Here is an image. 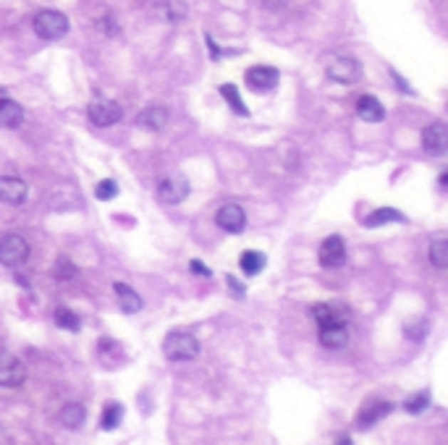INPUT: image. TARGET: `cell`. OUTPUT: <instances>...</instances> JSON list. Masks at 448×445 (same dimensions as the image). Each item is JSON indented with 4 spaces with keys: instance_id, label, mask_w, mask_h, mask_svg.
I'll use <instances>...</instances> for the list:
<instances>
[{
    "instance_id": "cell-26",
    "label": "cell",
    "mask_w": 448,
    "mask_h": 445,
    "mask_svg": "<svg viewBox=\"0 0 448 445\" xmlns=\"http://www.w3.org/2000/svg\"><path fill=\"white\" fill-rule=\"evenodd\" d=\"M430 262H432V267H438V270H446V267H448V241H446V239L432 241Z\"/></svg>"
},
{
    "instance_id": "cell-1",
    "label": "cell",
    "mask_w": 448,
    "mask_h": 445,
    "mask_svg": "<svg viewBox=\"0 0 448 445\" xmlns=\"http://www.w3.org/2000/svg\"><path fill=\"white\" fill-rule=\"evenodd\" d=\"M34 26V34L40 37V40H48V42H56V40H63L66 34H68V19L66 14L61 11H40L32 21Z\"/></svg>"
},
{
    "instance_id": "cell-17",
    "label": "cell",
    "mask_w": 448,
    "mask_h": 445,
    "mask_svg": "<svg viewBox=\"0 0 448 445\" xmlns=\"http://www.w3.org/2000/svg\"><path fill=\"white\" fill-rule=\"evenodd\" d=\"M165 123H168V110H165V108H160V105H150V108H145V110L137 115V126H139V129L160 131V129H165Z\"/></svg>"
},
{
    "instance_id": "cell-10",
    "label": "cell",
    "mask_w": 448,
    "mask_h": 445,
    "mask_svg": "<svg viewBox=\"0 0 448 445\" xmlns=\"http://www.w3.org/2000/svg\"><path fill=\"white\" fill-rule=\"evenodd\" d=\"M189 197V181L184 176H168L157 187V199L163 204H181Z\"/></svg>"
},
{
    "instance_id": "cell-20",
    "label": "cell",
    "mask_w": 448,
    "mask_h": 445,
    "mask_svg": "<svg viewBox=\"0 0 448 445\" xmlns=\"http://www.w3.org/2000/svg\"><path fill=\"white\" fill-rule=\"evenodd\" d=\"M385 223H407V215H401V212L393 210V207H380V210H375L373 215L365 218L367 228H380L385 226Z\"/></svg>"
},
{
    "instance_id": "cell-11",
    "label": "cell",
    "mask_w": 448,
    "mask_h": 445,
    "mask_svg": "<svg viewBox=\"0 0 448 445\" xmlns=\"http://www.w3.org/2000/svg\"><path fill=\"white\" fill-rule=\"evenodd\" d=\"M215 223H218L223 231H229V234H241L246 228L244 207H239V204H223V207L215 212Z\"/></svg>"
},
{
    "instance_id": "cell-5",
    "label": "cell",
    "mask_w": 448,
    "mask_h": 445,
    "mask_svg": "<svg viewBox=\"0 0 448 445\" xmlns=\"http://www.w3.org/2000/svg\"><path fill=\"white\" fill-rule=\"evenodd\" d=\"M87 115H90V121L100 129H105V126H113L123 118V108L115 103V100H92L90 108H87Z\"/></svg>"
},
{
    "instance_id": "cell-30",
    "label": "cell",
    "mask_w": 448,
    "mask_h": 445,
    "mask_svg": "<svg viewBox=\"0 0 448 445\" xmlns=\"http://www.w3.org/2000/svg\"><path fill=\"white\" fill-rule=\"evenodd\" d=\"M424 333H427V323L424 320H417V323H409L407 328H404V335L412 340H422Z\"/></svg>"
},
{
    "instance_id": "cell-32",
    "label": "cell",
    "mask_w": 448,
    "mask_h": 445,
    "mask_svg": "<svg viewBox=\"0 0 448 445\" xmlns=\"http://www.w3.org/2000/svg\"><path fill=\"white\" fill-rule=\"evenodd\" d=\"M226 283H229L231 293H234L236 299H244V296H246V288H244V286H241V283H239V281H236V278H234V276L226 278Z\"/></svg>"
},
{
    "instance_id": "cell-3",
    "label": "cell",
    "mask_w": 448,
    "mask_h": 445,
    "mask_svg": "<svg viewBox=\"0 0 448 445\" xmlns=\"http://www.w3.org/2000/svg\"><path fill=\"white\" fill-rule=\"evenodd\" d=\"M325 73L335 84H357L362 79V66L354 56H333L325 63Z\"/></svg>"
},
{
    "instance_id": "cell-21",
    "label": "cell",
    "mask_w": 448,
    "mask_h": 445,
    "mask_svg": "<svg viewBox=\"0 0 448 445\" xmlns=\"http://www.w3.org/2000/svg\"><path fill=\"white\" fill-rule=\"evenodd\" d=\"M312 317L318 320V325L346 323V320H349L346 309H335V307H330V304H315V307H312Z\"/></svg>"
},
{
    "instance_id": "cell-18",
    "label": "cell",
    "mask_w": 448,
    "mask_h": 445,
    "mask_svg": "<svg viewBox=\"0 0 448 445\" xmlns=\"http://www.w3.org/2000/svg\"><path fill=\"white\" fill-rule=\"evenodd\" d=\"M113 291H115V299H118V309L126 312V315H137L139 309H142V304H145L142 296L126 283H113Z\"/></svg>"
},
{
    "instance_id": "cell-33",
    "label": "cell",
    "mask_w": 448,
    "mask_h": 445,
    "mask_svg": "<svg viewBox=\"0 0 448 445\" xmlns=\"http://www.w3.org/2000/svg\"><path fill=\"white\" fill-rule=\"evenodd\" d=\"M189 267H192V273H194V276H204V278H210V276H212L210 270H207V267H204L202 262H197V259H192V262H189Z\"/></svg>"
},
{
    "instance_id": "cell-7",
    "label": "cell",
    "mask_w": 448,
    "mask_h": 445,
    "mask_svg": "<svg viewBox=\"0 0 448 445\" xmlns=\"http://www.w3.org/2000/svg\"><path fill=\"white\" fill-rule=\"evenodd\" d=\"M278 79H281V73L273 66H252L244 73L246 87L252 89V92H270L278 84Z\"/></svg>"
},
{
    "instance_id": "cell-9",
    "label": "cell",
    "mask_w": 448,
    "mask_h": 445,
    "mask_svg": "<svg viewBox=\"0 0 448 445\" xmlns=\"http://www.w3.org/2000/svg\"><path fill=\"white\" fill-rule=\"evenodd\" d=\"M26 380V370L14 354H0V388H19Z\"/></svg>"
},
{
    "instance_id": "cell-6",
    "label": "cell",
    "mask_w": 448,
    "mask_h": 445,
    "mask_svg": "<svg viewBox=\"0 0 448 445\" xmlns=\"http://www.w3.org/2000/svg\"><path fill=\"white\" fill-rule=\"evenodd\" d=\"M318 259L320 265L328 267V270L343 267V262H346V244H343L341 236H328L325 241L320 244Z\"/></svg>"
},
{
    "instance_id": "cell-22",
    "label": "cell",
    "mask_w": 448,
    "mask_h": 445,
    "mask_svg": "<svg viewBox=\"0 0 448 445\" xmlns=\"http://www.w3.org/2000/svg\"><path fill=\"white\" fill-rule=\"evenodd\" d=\"M239 265H241V270H244L246 276H257V273H262V270H265V265H268V257H265L262 251H244V254H241V259H239Z\"/></svg>"
},
{
    "instance_id": "cell-23",
    "label": "cell",
    "mask_w": 448,
    "mask_h": 445,
    "mask_svg": "<svg viewBox=\"0 0 448 445\" xmlns=\"http://www.w3.org/2000/svg\"><path fill=\"white\" fill-rule=\"evenodd\" d=\"M220 95L226 98V103H229V108L234 110V113L249 115V108L244 105V100H241V95H239L236 84H220Z\"/></svg>"
},
{
    "instance_id": "cell-14",
    "label": "cell",
    "mask_w": 448,
    "mask_h": 445,
    "mask_svg": "<svg viewBox=\"0 0 448 445\" xmlns=\"http://www.w3.org/2000/svg\"><path fill=\"white\" fill-rule=\"evenodd\" d=\"M320 343L325 348H343L349 343V330H346V323H330V325H320Z\"/></svg>"
},
{
    "instance_id": "cell-35",
    "label": "cell",
    "mask_w": 448,
    "mask_h": 445,
    "mask_svg": "<svg viewBox=\"0 0 448 445\" xmlns=\"http://www.w3.org/2000/svg\"><path fill=\"white\" fill-rule=\"evenodd\" d=\"M446 181H448V176H446V173H443V176L438 178V187L443 189V192H446Z\"/></svg>"
},
{
    "instance_id": "cell-15",
    "label": "cell",
    "mask_w": 448,
    "mask_h": 445,
    "mask_svg": "<svg viewBox=\"0 0 448 445\" xmlns=\"http://www.w3.org/2000/svg\"><path fill=\"white\" fill-rule=\"evenodd\" d=\"M357 115L362 118L365 123H380L385 118V108L383 103L373 95H362L357 100Z\"/></svg>"
},
{
    "instance_id": "cell-36",
    "label": "cell",
    "mask_w": 448,
    "mask_h": 445,
    "mask_svg": "<svg viewBox=\"0 0 448 445\" xmlns=\"http://www.w3.org/2000/svg\"><path fill=\"white\" fill-rule=\"evenodd\" d=\"M3 98H6V92H3V89H0V100H3Z\"/></svg>"
},
{
    "instance_id": "cell-29",
    "label": "cell",
    "mask_w": 448,
    "mask_h": 445,
    "mask_svg": "<svg viewBox=\"0 0 448 445\" xmlns=\"http://www.w3.org/2000/svg\"><path fill=\"white\" fill-rule=\"evenodd\" d=\"M165 14H168V21H184L189 9L184 0H168V11Z\"/></svg>"
},
{
    "instance_id": "cell-13",
    "label": "cell",
    "mask_w": 448,
    "mask_h": 445,
    "mask_svg": "<svg viewBox=\"0 0 448 445\" xmlns=\"http://www.w3.org/2000/svg\"><path fill=\"white\" fill-rule=\"evenodd\" d=\"M393 412V404L391 401H375V404L365 406L362 412H359V419H357V427L359 429H370L375 427L377 422L383 419V417H388V414Z\"/></svg>"
},
{
    "instance_id": "cell-4",
    "label": "cell",
    "mask_w": 448,
    "mask_h": 445,
    "mask_svg": "<svg viewBox=\"0 0 448 445\" xmlns=\"http://www.w3.org/2000/svg\"><path fill=\"white\" fill-rule=\"evenodd\" d=\"M29 259V244L19 234H6L0 239V265L21 267Z\"/></svg>"
},
{
    "instance_id": "cell-2",
    "label": "cell",
    "mask_w": 448,
    "mask_h": 445,
    "mask_svg": "<svg viewBox=\"0 0 448 445\" xmlns=\"http://www.w3.org/2000/svg\"><path fill=\"white\" fill-rule=\"evenodd\" d=\"M163 354L171 359V362H192L199 356V343H197L194 335L181 330H173L165 335L163 340Z\"/></svg>"
},
{
    "instance_id": "cell-34",
    "label": "cell",
    "mask_w": 448,
    "mask_h": 445,
    "mask_svg": "<svg viewBox=\"0 0 448 445\" xmlns=\"http://www.w3.org/2000/svg\"><path fill=\"white\" fill-rule=\"evenodd\" d=\"M391 76H393V79H396V87H399L401 92H407V95H415V89L409 87V84H407V81H404V79H401L399 73H396V71H391Z\"/></svg>"
},
{
    "instance_id": "cell-19",
    "label": "cell",
    "mask_w": 448,
    "mask_h": 445,
    "mask_svg": "<svg viewBox=\"0 0 448 445\" xmlns=\"http://www.w3.org/2000/svg\"><path fill=\"white\" fill-rule=\"evenodd\" d=\"M87 419V409L82 404H66L58 414V422L63 424L66 429H79Z\"/></svg>"
},
{
    "instance_id": "cell-12",
    "label": "cell",
    "mask_w": 448,
    "mask_h": 445,
    "mask_svg": "<svg viewBox=\"0 0 448 445\" xmlns=\"http://www.w3.org/2000/svg\"><path fill=\"white\" fill-rule=\"evenodd\" d=\"M29 187L16 176H0V202L3 204H24Z\"/></svg>"
},
{
    "instance_id": "cell-24",
    "label": "cell",
    "mask_w": 448,
    "mask_h": 445,
    "mask_svg": "<svg viewBox=\"0 0 448 445\" xmlns=\"http://www.w3.org/2000/svg\"><path fill=\"white\" fill-rule=\"evenodd\" d=\"M56 325L58 328H63V330H68V333L82 330V320H79V315L71 312V309H66V307L56 309Z\"/></svg>"
},
{
    "instance_id": "cell-25",
    "label": "cell",
    "mask_w": 448,
    "mask_h": 445,
    "mask_svg": "<svg viewBox=\"0 0 448 445\" xmlns=\"http://www.w3.org/2000/svg\"><path fill=\"white\" fill-rule=\"evenodd\" d=\"M123 419V406L121 404H108L105 406V412H103V419H100V427L103 429H115L118 424H121Z\"/></svg>"
},
{
    "instance_id": "cell-27",
    "label": "cell",
    "mask_w": 448,
    "mask_h": 445,
    "mask_svg": "<svg viewBox=\"0 0 448 445\" xmlns=\"http://www.w3.org/2000/svg\"><path fill=\"white\" fill-rule=\"evenodd\" d=\"M95 197H98L100 202H108V199H113V197H118V184H115L113 178H105V181H100L98 187H95Z\"/></svg>"
},
{
    "instance_id": "cell-16",
    "label": "cell",
    "mask_w": 448,
    "mask_h": 445,
    "mask_svg": "<svg viewBox=\"0 0 448 445\" xmlns=\"http://www.w3.org/2000/svg\"><path fill=\"white\" fill-rule=\"evenodd\" d=\"M24 123V108L6 95L0 100V129H19Z\"/></svg>"
},
{
    "instance_id": "cell-8",
    "label": "cell",
    "mask_w": 448,
    "mask_h": 445,
    "mask_svg": "<svg viewBox=\"0 0 448 445\" xmlns=\"http://www.w3.org/2000/svg\"><path fill=\"white\" fill-rule=\"evenodd\" d=\"M422 150L430 157H443L448 150V131H446V123H430L427 129L422 131Z\"/></svg>"
},
{
    "instance_id": "cell-28",
    "label": "cell",
    "mask_w": 448,
    "mask_h": 445,
    "mask_svg": "<svg viewBox=\"0 0 448 445\" xmlns=\"http://www.w3.org/2000/svg\"><path fill=\"white\" fill-rule=\"evenodd\" d=\"M430 406V393H415L412 398H407V404H404V409H407L409 414H422L424 409Z\"/></svg>"
},
{
    "instance_id": "cell-31",
    "label": "cell",
    "mask_w": 448,
    "mask_h": 445,
    "mask_svg": "<svg viewBox=\"0 0 448 445\" xmlns=\"http://www.w3.org/2000/svg\"><path fill=\"white\" fill-rule=\"evenodd\" d=\"M61 281H66V278H73L76 276V267L68 262V259H58V273H56Z\"/></svg>"
}]
</instances>
